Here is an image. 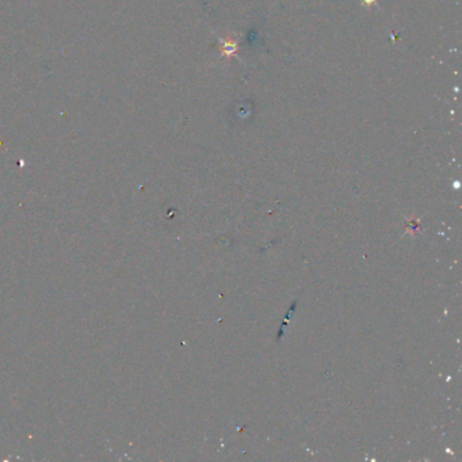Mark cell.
Listing matches in <instances>:
<instances>
[{"instance_id": "7a4b0ae2", "label": "cell", "mask_w": 462, "mask_h": 462, "mask_svg": "<svg viewBox=\"0 0 462 462\" xmlns=\"http://www.w3.org/2000/svg\"><path fill=\"white\" fill-rule=\"evenodd\" d=\"M376 3H377V0H362V4H365L366 7L374 6Z\"/></svg>"}, {"instance_id": "6da1fadb", "label": "cell", "mask_w": 462, "mask_h": 462, "mask_svg": "<svg viewBox=\"0 0 462 462\" xmlns=\"http://www.w3.org/2000/svg\"><path fill=\"white\" fill-rule=\"evenodd\" d=\"M220 50H221V55L225 56L226 59H231V57L237 55L239 45L233 38H225V40H221Z\"/></svg>"}]
</instances>
